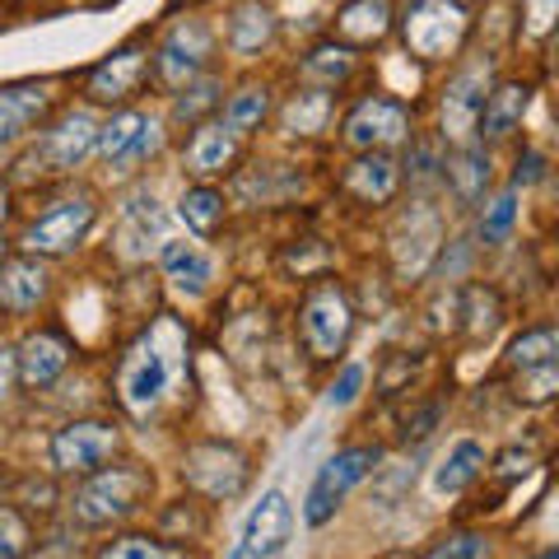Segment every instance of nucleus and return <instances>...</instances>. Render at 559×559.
<instances>
[{
  "instance_id": "obj_1",
  "label": "nucleus",
  "mask_w": 559,
  "mask_h": 559,
  "mask_svg": "<svg viewBox=\"0 0 559 559\" xmlns=\"http://www.w3.org/2000/svg\"><path fill=\"white\" fill-rule=\"evenodd\" d=\"M401 38L425 61L452 57L466 38V14L457 0H415L406 10V20H401Z\"/></svg>"
},
{
  "instance_id": "obj_2",
  "label": "nucleus",
  "mask_w": 559,
  "mask_h": 559,
  "mask_svg": "<svg viewBox=\"0 0 559 559\" xmlns=\"http://www.w3.org/2000/svg\"><path fill=\"white\" fill-rule=\"evenodd\" d=\"M150 489V476L140 466H112V471H103V476H94L90 485L80 489V499H75V513L84 522H112V518H127L140 495Z\"/></svg>"
},
{
  "instance_id": "obj_3",
  "label": "nucleus",
  "mask_w": 559,
  "mask_h": 559,
  "mask_svg": "<svg viewBox=\"0 0 559 559\" xmlns=\"http://www.w3.org/2000/svg\"><path fill=\"white\" fill-rule=\"evenodd\" d=\"M373 462H378V452H369V448H349V452L331 457V462L318 471V480H312V489H308V509H304L312 527H322V522L341 509V499H345L364 476H369Z\"/></svg>"
},
{
  "instance_id": "obj_4",
  "label": "nucleus",
  "mask_w": 559,
  "mask_h": 559,
  "mask_svg": "<svg viewBox=\"0 0 559 559\" xmlns=\"http://www.w3.org/2000/svg\"><path fill=\"white\" fill-rule=\"evenodd\" d=\"M349 336V304H345V294L341 289H312L308 294V304H304V341L308 349L318 359H331V355H341V345Z\"/></svg>"
},
{
  "instance_id": "obj_5",
  "label": "nucleus",
  "mask_w": 559,
  "mask_h": 559,
  "mask_svg": "<svg viewBox=\"0 0 559 559\" xmlns=\"http://www.w3.org/2000/svg\"><path fill=\"white\" fill-rule=\"evenodd\" d=\"M168 392V359L154 336L140 341L127 364H121V401H127L131 411H150L154 401Z\"/></svg>"
},
{
  "instance_id": "obj_6",
  "label": "nucleus",
  "mask_w": 559,
  "mask_h": 559,
  "mask_svg": "<svg viewBox=\"0 0 559 559\" xmlns=\"http://www.w3.org/2000/svg\"><path fill=\"white\" fill-rule=\"evenodd\" d=\"M90 224H94V201L75 197V201L51 205L43 219H33V229H28L24 242L33 252H70L84 234H90Z\"/></svg>"
},
{
  "instance_id": "obj_7",
  "label": "nucleus",
  "mask_w": 559,
  "mask_h": 559,
  "mask_svg": "<svg viewBox=\"0 0 559 559\" xmlns=\"http://www.w3.org/2000/svg\"><path fill=\"white\" fill-rule=\"evenodd\" d=\"M112 448H117V429L84 419V425H66L57 439H51V462L61 471H98L112 457Z\"/></svg>"
},
{
  "instance_id": "obj_8",
  "label": "nucleus",
  "mask_w": 559,
  "mask_h": 559,
  "mask_svg": "<svg viewBox=\"0 0 559 559\" xmlns=\"http://www.w3.org/2000/svg\"><path fill=\"white\" fill-rule=\"evenodd\" d=\"M187 480L205 489L210 499H229L242 489V480H248V466H242V457L234 448H224V443H205V448H191L187 452Z\"/></svg>"
},
{
  "instance_id": "obj_9",
  "label": "nucleus",
  "mask_w": 559,
  "mask_h": 559,
  "mask_svg": "<svg viewBox=\"0 0 559 559\" xmlns=\"http://www.w3.org/2000/svg\"><path fill=\"white\" fill-rule=\"evenodd\" d=\"M345 140L359 150L396 145V140H406V108L392 98H364L359 108L345 117Z\"/></svg>"
},
{
  "instance_id": "obj_10",
  "label": "nucleus",
  "mask_w": 559,
  "mask_h": 559,
  "mask_svg": "<svg viewBox=\"0 0 559 559\" xmlns=\"http://www.w3.org/2000/svg\"><path fill=\"white\" fill-rule=\"evenodd\" d=\"M289 527H294V509H289V499L280 495V489H271L266 499L252 509L248 518V532H242V555H252V559H271L285 550V540H289Z\"/></svg>"
},
{
  "instance_id": "obj_11",
  "label": "nucleus",
  "mask_w": 559,
  "mask_h": 559,
  "mask_svg": "<svg viewBox=\"0 0 559 559\" xmlns=\"http://www.w3.org/2000/svg\"><path fill=\"white\" fill-rule=\"evenodd\" d=\"M205 57H210V28L205 24H178L164 38V47H159V75H164V84H187L197 70L205 66Z\"/></svg>"
},
{
  "instance_id": "obj_12",
  "label": "nucleus",
  "mask_w": 559,
  "mask_h": 559,
  "mask_svg": "<svg viewBox=\"0 0 559 559\" xmlns=\"http://www.w3.org/2000/svg\"><path fill=\"white\" fill-rule=\"evenodd\" d=\"M94 145L117 164H135V159H145V154L159 145V127H154L150 117H140V112H117L108 127L94 135Z\"/></svg>"
},
{
  "instance_id": "obj_13",
  "label": "nucleus",
  "mask_w": 559,
  "mask_h": 559,
  "mask_svg": "<svg viewBox=\"0 0 559 559\" xmlns=\"http://www.w3.org/2000/svg\"><path fill=\"white\" fill-rule=\"evenodd\" d=\"M485 75L480 70H466V75H457L448 84V98H443V131L452 135V140H466L476 135V127H480V112H485Z\"/></svg>"
},
{
  "instance_id": "obj_14",
  "label": "nucleus",
  "mask_w": 559,
  "mask_h": 559,
  "mask_svg": "<svg viewBox=\"0 0 559 559\" xmlns=\"http://www.w3.org/2000/svg\"><path fill=\"white\" fill-rule=\"evenodd\" d=\"M140 75H145V57H140L135 47L117 51V57H108V61H103L94 75H90V98H98V103L127 98L135 84H140Z\"/></svg>"
},
{
  "instance_id": "obj_15",
  "label": "nucleus",
  "mask_w": 559,
  "mask_h": 559,
  "mask_svg": "<svg viewBox=\"0 0 559 559\" xmlns=\"http://www.w3.org/2000/svg\"><path fill=\"white\" fill-rule=\"evenodd\" d=\"M47 103H51L47 84H10V90H0V140L28 131V121L43 117Z\"/></svg>"
},
{
  "instance_id": "obj_16",
  "label": "nucleus",
  "mask_w": 559,
  "mask_h": 559,
  "mask_svg": "<svg viewBox=\"0 0 559 559\" xmlns=\"http://www.w3.org/2000/svg\"><path fill=\"white\" fill-rule=\"evenodd\" d=\"M392 28V0H349L336 14V33L345 43H378Z\"/></svg>"
},
{
  "instance_id": "obj_17",
  "label": "nucleus",
  "mask_w": 559,
  "mask_h": 559,
  "mask_svg": "<svg viewBox=\"0 0 559 559\" xmlns=\"http://www.w3.org/2000/svg\"><path fill=\"white\" fill-rule=\"evenodd\" d=\"M164 271L182 294H201L210 280H215V261H210L201 248H191V242H168L164 248Z\"/></svg>"
},
{
  "instance_id": "obj_18",
  "label": "nucleus",
  "mask_w": 559,
  "mask_h": 559,
  "mask_svg": "<svg viewBox=\"0 0 559 559\" xmlns=\"http://www.w3.org/2000/svg\"><path fill=\"white\" fill-rule=\"evenodd\" d=\"M66 359H70V345L57 331H38V336L24 341V378L33 388H47V382L66 369Z\"/></svg>"
},
{
  "instance_id": "obj_19",
  "label": "nucleus",
  "mask_w": 559,
  "mask_h": 559,
  "mask_svg": "<svg viewBox=\"0 0 559 559\" xmlns=\"http://www.w3.org/2000/svg\"><path fill=\"white\" fill-rule=\"evenodd\" d=\"M480 466H485V448L476 439H462L443 457V466L433 471V495H462V489L480 476Z\"/></svg>"
},
{
  "instance_id": "obj_20",
  "label": "nucleus",
  "mask_w": 559,
  "mask_h": 559,
  "mask_svg": "<svg viewBox=\"0 0 559 559\" xmlns=\"http://www.w3.org/2000/svg\"><path fill=\"white\" fill-rule=\"evenodd\" d=\"M345 187L355 191L359 201H388L396 191V164L388 154H364V159L345 173Z\"/></svg>"
},
{
  "instance_id": "obj_21",
  "label": "nucleus",
  "mask_w": 559,
  "mask_h": 559,
  "mask_svg": "<svg viewBox=\"0 0 559 559\" xmlns=\"http://www.w3.org/2000/svg\"><path fill=\"white\" fill-rule=\"evenodd\" d=\"M94 121L84 117V112H75V117H66L57 131L47 135V150H51V159H57V168H75L84 154L94 150Z\"/></svg>"
},
{
  "instance_id": "obj_22",
  "label": "nucleus",
  "mask_w": 559,
  "mask_h": 559,
  "mask_svg": "<svg viewBox=\"0 0 559 559\" xmlns=\"http://www.w3.org/2000/svg\"><path fill=\"white\" fill-rule=\"evenodd\" d=\"M234 159V131L219 127V121H210V127H201L197 135H191L187 145V164L197 173H224V164Z\"/></svg>"
},
{
  "instance_id": "obj_23",
  "label": "nucleus",
  "mask_w": 559,
  "mask_h": 559,
  "mask_svg": "<svg viewBox=\"0 0 559 559\" xmlns=\"http://www.w3.org/2000/svg\"><path fill=\"white\" fill-rule=\"evenodd\" d=\"M43 294H47V271L38 261H14L5 271V280H0V299H5V308H14V312L38 308Z\"/></svg>"
},
{
  "instance_id": "obj_24",
  "label": "nucleus",
  "mask_w": 559,
  "mask_h": 559,
  "mask_svg": "<svg viewBox=\"0 0 559 559\" xmlns=\"http://www.w3.org/2000/svg\"><path fill=\"white\" fill-rule=\"evenodd\" d=\"M522 112H527V90H522V84H499V90L485 98L480 121L489 135H509L522 121Z\"/></svg>"
},
{
  "instance_id": "obj_25",
  "label": "nucleus",
  "mask_w": 559,
  "mask_h": 559,
  "mask_svg": "<svg viewBox=\"0 0 559 559\" xmlns=\"http://www.w3.org/2000/svg\"><path fill=\"white\" fill-rule=\"evenodd\" d=\"M271 33H275V14L266 5H242L229 24V43L234 51H257L271 43Z\"/></svg>"
},
{
  "instance_id": "obj_26",
  "label": "nucleus",
  "mask_w": 559,
  "mask_h": 559,
  "mask_svg": "<svg viewBox=\"0 0 559 559\" xmlns=\"http://www.w3.org/2000/svg\"><path fill=\"white\" fill-rule=\"evenodd\" d=\"M448 178H452V187H457L462 201H480L485 187H489V159H485L476 145H471V150L457 154V164L448 168Z\"/></svg>"
},
{
  "instance_id": "obj_27",
  "label": "nucleus",
  "mask_w": 559,
  "mask_h": 559,
  "mask_svg": "<svg viewBox=\"0 0 559 559\" xmlns=\"http://www.w3.org/2000/svg\"><path fill=\"white\" fill-rule=\"evenodd\" d=\"M121 238H127V252L131 257H145L154 248L150 238L164 242V215L154 210V201H135L131 205V219H127V234H121Z\"/></svg>"
},
{
  "instance_id": "obj_28",
  "label": "nucleus",
  "mask_w": 559,
  "mask_h": 559,
  "mask_svg": "<svg viewBox=\"0 0 559 559\" xmlns=\"http://www.w3.org/2000/svg\"><path fill=\"white\" fill-rule=\"evenodd\" d=\"M182 219H187V229L210 234L224 219V197H219V191H210V187L187 191V197H182Z\"/></svg>"
},
{
  "instance_id": "obj_29",
  "label": "nucleus",
  "mask_w": 559,
  "mask_h": 559,
  "mask_svg": "<svg viewBox=\"0 0 559 559\" xmlns=\"http://www.w3.org/2000/svg\"><path fill=\"white\" fill-rule=\"evenodd\" d=\"M555 349H559L555 326H536V331H527V336L513 341V364H518V369H536V364L555 359Z\"/></svg>"
},
{
  "instance_id": "obj_30",
  "label": "nucleus",
  "mask_w": 559,
  "mask_h": 559,
  "mask_svg": "<svg viewBox=\"0 0 559 559\" xmlns=\"http://www.w3.org/2000/svg\"><path fill=\"white\" fill-rule=\"evenodd\" d=\"M513 215H518V187H509V191H503V197L489 201V215H485V224H480L485 242H503V238H509V229H513Z\"/></svg>"
},
{
  "instance_id": "obj_31",
  "label": "nucleus",
  "mask_w": 559,
  "mask_h": 559,
  "mask_svg": "<svg viewBox=\"0 0 559 559\" xmlns=\"http://www.w3.org/2000/svg\"><path fill=\"white\" fill-rule=\"evenodd\" d=\"M261 117H266V90H242L229 103V112H224V127H229V131H248V127H257Z\"/></svg>"
},
{
  "instance_id": "obj_32",
  "label": "nucleus",
  "mask_w": 559,
  "mask_h": 559,
  "mask_svg": "<svg viewBox=\"0 0 559 559\" xmlns=\"http://www.w3.org/2000/svg\"><path fill=\"white\" fill-rule=\"evenodd\" d=\"M103 559H173V550L164 540H150V536H127L117 540L112 550H103Z\"/></svg>"
},
{
  "instance_id": "obj_33",
  "label": "nucleus",
  "mask_w": 559,
  "mask_h": 559,
  "mask_svg": "<svg viewBox=\"0 0 559 559\" xmlns=\"http://www.w3.org/2000/svg\"><path fill=\"white\" fill-rule=\"evenodd\" d=\"M518 396L527 401H550L555 396V359L550 364H536V369H522V382H518Z\"/></svg>"
},
{
  "instance_id": "obj_34",
  "label": "nucleus",
  "mask_w": 559,
  "mask_h": 559,
  "mask_svg": "<svg viewBox=\"0 0 559 559\" xmlns=\"http://www.w3.org/2000/svg\"><path fill=\"white\" fill-rule=\"evenodd\" d=\"M308 75H326V80L349 75V51H341V47H318V51L308 57Z\"/></svg>"
},
{
  "instance_id": "obj_35",
  "label": "nucleus",
  "mask_w": 559,
  "mask_h": 559,
  "mask_svg": "<svg viewBox=\"0 0 559 559\" xmlns=\"http://www.w3.org/2000/svg\"><path fill=\"white\" fill-rule=\"evenodd\" d=\"M326 117V94H308V103L289 108V131H318Z\"/></svg>"
},
{
  "instance_id": "obj_36",
  "label": "nucleus",
  "mask_w": 559,
  "mask_h": 559,
  "mask_svg": "<svg viewBox=\"0 0 559 559\" xmlns=\"http://www.w3.org/2000/svg\"><path fill=\"white\" fill-rule=\"evenodd\" d=\"M24 540H28V532H24V522L14 518L10 509H0V559H14L24 550Z\"/></svg>"
},
{
  "instance_id": "obj_37",
  "label": "nucleus",
  "mask_w": 559,
  "mask_h": 559,
  "mask_svg": "<svg viewBox=\"0 0 559 559\" xmlns=\"http://www.w3.org/2000/svg\"><path fill=\"white\" fill-rule=\"evenodd\" d=\"M485 555V540L480 536H452L448 546L433 550V559H480Z\"/></svg>"
},
{
  "instance_id": "obj_38",
  "label": "nucleus",
  "mask_w": 559,
  "mask_h": 559,
  "mask_svg": "<svg viewBox=\"0 0 559 559\" xmlns=\"http://www.w3.org/2000/svg\"><path fill=\"white\" fill-rule=\"evenodd\" d=\"M359 382H364V369H359V364H349V369L341 373L336 388L326 392V401H331V406H349V401L359 396Z\"/></svg>"
},
{
  "instance_id": "obj_39",
  "label": "nucleus",
  "mask_w": 559,
  "mask_h": 559,
  "mask_svg": "<svg viewBox=\"0 0 559 559\" xmlns=\"http://www.w3.org/2000/svg\"><path fill=\"white\" fill-rule=\"evenodd\" d=\"M555 10H559V0H527V24H532V33H546L555 24Z\"/></svg>"
},
{
  "instance_id": "obj_40",
  "label": "nucleus",
  "mask_w": 559,
  "mask_h": 559,
  "mask_svg": "<svg viewBox=\"0 0 559 559\" xmlns=\"http://www.w3.org/2000/svg\"><path fill=\"white\" fill-rule=\"evenodd\" d=\"M215 94H219L215 84H197V90H191V98L178 103V112H182V117H197L201 108H210V103H215Z\"/></svg>"
},
{
  "instance_id": "obj_41",
  "label": "nucleus",
  "mask_w": 559,
  "mask_h": 559,
  "mask_svg": "<svg viewBox=\"0 0 559 559\" xmlns=\"http://www.w3.org/2000/svg\"><path fill=\"white\" fill-rule=\"evenodd\" d=\"M14 388V355L10 349H0V396H5Z\"/></svg>"
},
{
  "instance_id": "obj_42",
  "label": "nucleus",
  "mask_w": 559,
  "mask_h": 559,
  "mask_svg": "<svg viewBox=\"0 0 559 559\" xmlns=\"http://www.w3.org/2000/svg\"><path fill=\"white\" fill-rule=\"evenodd\" d=\"M536 178H540V154H527V164H518V182H513V187L536 182Z\"/></svg>"
},
{
  "instance_id": "obj_43",
  "label": "nucleus",
  "mask_w": 559,
  "mask_h": 559,
  "mask_svg": "<svg viewBox=\"0 0 559 559\" xmlns=\"http://www.w3.org/2000/svg\"><path fill=\"white\" fill-rule=\"evenodd\" d=\"M5 210H10V205H5V191H0V219H5Z\"/></svg>"
},
{
  "instance_id": "obj_44",
  "label": "nucleus",
  "mask_w": 559,
  "mask_h": 559,
  "mask_svg": "<svg viewBox=\"0 0 559 559\" xmlns=\"http://www.w3.org/2000/svg\"><path fill=\"white\" fill-rule=\"evenodd\" d=\"M0 261H5V242H0Z\"/></svg>"
},
{
  "instance_id": "obj_45",
  "label": "nucleus",
  "mask_w": 559,
  "mask_h": 559,
  "mask_svg": "<svg viewBox=\"0 0 559 559\" xmlns=\"http://www.w3.org/2000/svg\"><path fill=\"white\" fill-rule=\"evenodd\" d=\"M457 5H462V0H457Z\"/></svg>"
}]
</instances>
